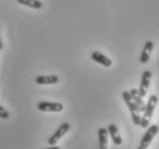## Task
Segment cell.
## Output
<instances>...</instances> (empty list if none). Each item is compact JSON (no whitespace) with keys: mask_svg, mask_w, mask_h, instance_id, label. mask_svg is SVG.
<instances>
[{"mask_svg":"<svg viewBox=\"0 0 159 149\" xmlns=\"http://www.w3.org/2000/svg\"><path fill=\"white\" fill-rule=\"evenodd\" d=\"M107 131H108V134H110V137H111L112 141L116 146H120L122 143V138L120 137L119 134V130L116 127V125L114 124H110L107 126Z\"/></svg>","mask_w":159,"mask_h":149,"instance_id":"obj_9","label":"cell"},{"mask_svg":"<svg viewBox=\"0 0 159 149\" xmlns=\"http://www.w3.org/2000/svg\"><path fill=\"white\" fill-rule=\"evenodd\" d=\"M36 83L38 85H54L57 83H59V77L56 74L38 76V77H36Z\"/></svg>","mask_w":159,"mask_h":149,"instance_id":"obj_8","label":"cell"},{"mask_svg":"<svg viewBox=\"0 0 159 149\" xmlns=\"http://www.w3.org/2000/svg\"><path fill=\"white\" fill-rule=\"evenodd\" d=\"M8 117H9V114H8V111L6 109H5L4 107L0 104V118L1 119H8Z\"/></svg>","mask_w":159,"mask_h":149,"instance_id":"obj_14","label":"cell"},{"mask_svg":"<svg viewBox=\"0 0 159 149\" xmlns=\"http://www.w3.org/2000/svg\"><path fill=\"white\" fill-rule=\"evenodd\" d=\"M107 138L108 131L105 127L98 130V140H99V149H107Z\"/></svg>","mask_w":159,"mask_h":149,"instance_id":"obj_12","label":"cell"},{"mask_svg":"<svg viewBox=\"0 0 159 149\" xmlns=\"http://www.w3.org/2000/svg\"><path fill=\"white\" fill-rule=\"evenodd\" d=\"M159 131V127L157 125H151L150 127H148L147 132L144 133L143 138L141 139V142H139V147L137 149H147L150 143L152 142L153 138Z\"/></svg>","mask_w":159,"mask_h":149,"instance_id":"obj_3","label":"cell"},{"mask_svg":"<svg viewBox=\"0 0 159 149\" xmlns=\"http://www.w3.org/2000/svg\"><path fill=\"white\" fill-rule=\"evenodd\" d=\"M151 76H152V74L149 70H145L143 72V74H142L141 85H139V95H141L142 98H144V96L147 95L148 88H149V86H150Z\"/></svg>","mask_w":159,"mask_h":149,"instance_id":"obj_6","label":"cell"},{"mask_svg":"<svg viewBox=\"0 0 159 149\" xmlns=\"http://www.w3.org/2000/svg\"><path fill=\"white\" fill-rule=\"evenodd\" d=\"M129 94H130L133 101H134V103L136 104V107L139 108V111H143L144 113V110H145V103H144L143 100H142V96L139 95V90L131 88V90L129 91Z\"/></svg>","mask_w":159,"mask_h":149,"instance_id":"obj_10","label":"cell"},{"mask_svg":"<svg viewBox=\"0 0 159 149\" xmlns=\"http://www.w3.org/2000/svg\"><path fill=\"white\" fill-rule=\"evenodd\" d=\"M2 49V41H1V37H0V51Z\"/></svg>","mask_w":159,"mask_h":149,"instance_id":"obj_16","label":"cell"},{"mask_svg":"<svg viewBox=\"0 0 159 149\" xmlns=\"http://www.w3.org/2000/svg\"><path fill=\"white\" fill-rule=\"evenodd\" d=\"M91 59L95 61V62L99 63L102 66L106 68H110L112 66V60L110 57H107L106 55H104L103 53H100V52H92L91 53Z\"/></svg>","mask_w":159,"mask_h":149,"instance_id":"obj_7","label":"cell"},{"mask_svg":"<svg viewBox=\"0 0 159 149\" xmlns=\"http://www.w3.org/2000/svg\"><path fill=\"white\" fill-rule=\"evenodd\" d=\"M19 4L27 6V7L34 8V9H40L43 7V4L39 0H16Z\"/></svg>","mask_w":159,"mask_h":149,"instance_id":"obj_13","label":"cell"},{"mask_svg":"<svg viewBox=\"0 0 159 149\" xmlns=\"http://www.w3.org/2000/svg\"><path fill=\"white\" fill-rule=\"evenodd\" d=\"M122 98L126 102V104L128 106L129 110H130V114H131V119H133V123L135 125H141V116H139V108L136 107V104L134 103L133 99H131L130 94L128 91H123L122 92Z\"/></svg>","mask_w":159,"mask_h":149,"instance_id":"obj_2","label":"cell"},{"mask_svg":"<svg viewBox=\"0 0 159 149\" xmlns=\"http://www.w3.org/2000/svg\"><path fill=\"white\" fill-rule=\"evenodd\" d=\"M38 110L40 111H51V113H60L64 110V104L60 102H48L42 101L37 106Z\"/></svg>","mask_w":159,"mask_h":149,"instance_id":"obj_5","label":"cell"},{"mask_svg":"<svg viewBox=\"0 0 159 149\" xmlns=\"http://www.w3.org/2000/svg\"><path fill=\"white\" fill-rule=\"evenodd\" d=\"M45 149H60V148L54 145V146H51V147H48V148H45Z\"/></svg>","mask_w":159,"mask_h":149,"instance_id":"obj_15","label":"cell"},{"mask_svg":"<svg viewBox=\"0 0 159 149\" xmlns=\"http://www.w3.org/2000/svg\"><path fill=\"white\" fill-rule=\"evenodd\" d=\"M158 103V98L157 95H151L149 98V101L145 104V110H144L143 117L141 118V127L142 129H148L149 127V122L151 119L152 115H153V110Z\"/></svg>","mask_w":159,"mask_h":149,"instance_id":"obj_1","label":"cell"},{"mask_svg":"<svg viewBox=\"0 0 159 149\" xmlns=\"http://www.w3.org/2000/svg\"><path fill=\"white\" fill-rule=\"evenodd\" d=\"M70 129V124L69 123H62L61 125L57 129V131L52 134L51 137L48 138V145L50 146H54L57 142L59 141L61 138L64 137L65 134L68 132V130Z\"/></svg>","mask_w":159,"mask_h":149,"instance_id":"obj_4","label":"cell"},{"mask_svg":"<svg viewBox=\"0 0 159 149\" xmlns=\"http://www.w3.org/2000/svg\"><path fill=\"white\" fill-rule=\"evenodd\" d=\"M152 48H153V43L150 41V40L147 41L145 45H144L143 51L141 53V57H139V61H141L142 64L148 63V61L150 59V54H151V52H152Z\"/></svg>","mask_w":159,"mask_h":149,"instance_id":"obj_11","label":"cell"}]
</instances>
